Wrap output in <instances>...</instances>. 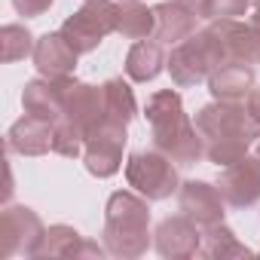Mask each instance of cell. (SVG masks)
I'll use <instances>...</instances> for the list:
<instances>
[{
	"label": "cell",
	"mask_w": 260,
	"mask_h": 260,
	"mask_svg": "<svg viewBox=\"0 0 260 260\" xmlns=\"http://www.w3.org/2000/svg\"><path fill=\"white\" fill-rule=\"evenodd\" d=\"M196 128L205 141V159L226 169L260 141V119L245 101H211L196 113Z\"/></svg>",
	"instance_id": "cell-1"
},
{
	"label": "cell",
	"mask_w": 260,
	"mask_h": 260,
	"mask_svg": "<svg viewBox=\"0 0 260 260\" xmlns=\"http://www.w3.org/2000/svg\"><path fill=\"white\" fill-rule=\"evenodd\" d=\"M144 116L150 122L153 147L172 156L178 166H196L205 156V141L199 135L196 122L187 119L184 101L175 89H159L147 98Z\"/></svg>",
	"instance_id": "cell-2"
},
{
	"label": "cell",
	"mask_w": 260,
	"mask_h": 260,
	"mask_svg": "<svg viewBox=\"0 0 260 260\" xmlns=\"http://www.w3.org/2000/svg\"><path fill=\"white\" fill-rule=\"evenodd\" d=\"M104 248L110 257L135 260L150 248V208L147 199L116 190L104 208Z\"/></svg>",
	"instance_id": "cell-3"
},
{
	"label": "cell",
	"mask_w": 260,
	"mask_h": 260,
	"mask_svg": "<svg viewBox=\"0 0 260 260\" xmlns=\"http://www.w3.org/2000/svg\"><path fill=\"white\" fill-rule=\"evenodd\" d=\"M125 181L135 193H141L147 202L169 199L175 190H181L178 162L166 156L162 150H135L125 162Z\"/></svg>",
	"instance_id": "cell-4"
},
{
	"label": "cell",
	"mask_w": 260,
	"mask_h": 260,
	"mask_svg": "<svg viewBox=\"0 0 260 260\" xmlns=\"http://www.w3.org/2000/svg\"><path fill=\"white\" fill-rule=\"evenodd\" d=\"M110 31H116V4L113 0H86L61 25V34L80 55L95 52Z\"/></svg>",
	"instance_id": "cell-5"
},
{
	"label": "cell",
	"mask_w": 260,
	"mask_h": 260,
	"mask_svg": "<svg viewBox=\"0 0 260 260\" xmlns=\"http://www.w3.org/2000/svg\"><path fill=\"white\" fill-rule=\"evenodd\" d=\"M205 37L214 55V68L226 61L254 64L260 55V34L251 25H242L239 19H211V25L205 28Z\"/></svg>",
	"instance_id": "cell-6"
},
{
	"label": "cell",
	"mask_w": 260,
	"mask_h": 260,
	"mask_svg": "<svg viewBox=\"0 0 260 260\" xmlns=\"http://www.w3.org/2000/svg\"><path fill=\"white\" fill-rule=\"evenodd\" d=\"M43 223L34 208L28 205H7L0 214V257H34L43 239Z\"/></svg>",
	"instance_id": "cell-7"
},
{
	"label": "cell",
	"mask_w": 260,
	"mask_h": 260,
	"mask_svg": "<svg viewBox=\"0 0 260 260\" xmlns=\"http://www.w3.org/2000/svg\"><path fill=\"white\" fill-rule=\"evenodd\" d=\"M166 68H169V74H172V83L181 86V89L208 80V74L214 71V55H211V46H208L205 31H196V34H190L187 40L175 43V49H172Z\"/></svg>",
	"instance_id": "cell-8"
},
{
	"label": "cell",
	"mask_w": 260,
	"mask_h": 260,
	"mask_svg": "<svg viewBox=\"0 0 260 260\" xmlns=\"http://www.w3.org/2000/svg\"><path fill=\"white\" fill-rule=\"evenodd\" d=\"M122 150H125V125L104 119L86 138V150H83L86 172L95 178H113L122 166Z\"/></svg>",
	"instance_id": "cell-9"
},
{
	"label": "cell",
	"mask_w": 260,
	"mask_h": 260,
	"mask_svg": "<svg viewBox=\"0 0 260 260\" xmlns=\"http://www.w3.org/2000/svg\"><path fill=\"white\" fill-rule=\"evenodd\" d=\"M217 190L220 196L226 199V205L233 208H251L257 199H260V156H242L236 159L233 166H226L220 172V181H217Z\"/></svg>",
	"instance_id": "cell-10"
},
{
	"label": "cell",
	"mask_w": 260,
	"mask_h": 260,
	"mask_svg": "<svg viewBox=\"0 0 260 260\" xmlns=\"http://www.w3.org/2000/svg\"><path fill=\"white\" fill-rule=\"evenodd\" d=\"M178 205H181V214H187L199 226L223 223V214H226L223 211L226 199L220 196L217 184H208V181H187V184H181Z\"/></svg>",
	"instance_id": "cell-11"
},
{
	"label": "cell",
	"mask_w": 260,
	"mask_h": 260,
	"mask_svg": "<svg viewBox=\"0 0 260 260\" xmlns=\"http://www.w3.org/2000/svg\"><path fill=\"white\" fill-rule=\"evenodd\" d=\"M71 86H74L71 77H43V80L25 83V92H22L25 113L40 116V119H46V122H55V119L61 116L64 95H68Z\"/></svg>",
	"instance_id": "cell-12"
},
{
	"label": "cell",
	"mask_w": 260,
	"mask_h": 260,
	"mask_svg": "<svg viewBox=\"0 0 260 260\" xmlns=\"http://www.w3.org/2000/svg\"><path fill=\"white\" fill-rule=\"evenodd\" d=\"M61 116L71 119L74 125H80L86 132V138H89L95 128L104 122V92H101V86H89V83H77L74 80V86L64 95Z\"/></svg>",
	"instance_id": "cell-13"
},
{
	"label": "cell",
	"mask_w": 260,
	"mask_h": 260,
	"mask_svg": "<svg viewBox=\"0 0 260 260\" xmlns=\"http://www.w3.org/2000/svg\"><path fill=\"white\" fill-rule=\"evenodd\" d=\"M153 236H156V251L169 260H187V257L199 254V245H202L199 223H193L187 214L166 217Z\"/></svg>",
	"instance_id": "cell-14"
},
{
	"label": "cell",
	"mask_w": 260,
	"mask_h": 260,
	"mask_svg": "<svg viewBox=\"0 0 260 260\" xmlns=\"http://www.w3.org/2000/svg\"><path fill=\"white\" fill-rule=\"evenodd\" d=\"M77 49L68 43V37L61 31H46L43 37H37L34 46V68L43 77H71L77 68Z\"/></svg>",
	"instance_id": "cell-15"
},
{
	"label": "cell",
	"mask_w": 260,
	"mask_h": 260,
	"mask_svg": "<svg viewBox=\"0 0 260 260\" xmlns=\"http://www.w3.org/2000/svg\"><path fill=\"white\" fill-rule=\"evenodd\" d=\"M7 150L19 156H43L52 150V122L25 113L7 132Z\"/></svg>",
	"instance_id": "cell-16"
},
{
	"label": "cell",
	"mask_w": 260,
	"mask_h": 260,
	"mask_svg": "<svg viewBox=\"0 0 260 260\" xmlns=\"http://www.w3.org/2000/svg\"><path fill=\"white\" fill-rule=\"evenodd\" d=\"M107 248L83 239L74 226H64V223H55L43 233L40 245H37V254L34 257H104Z\"/></svg>",
	"instance_id": "cell-17"
},
{
	"label": "cell",
	"mask_w": 260,
	"mask_h": 260,
	"mask_svg": "<svg viewBox=\"0 0 260 260\" xmlns=\"http://www.w3.org/2000/svg\"><path fill=\"white\" fill-rule=\"evenodd\" d=\"M254 86H257L254 68L245 61H226L208 74V92L217 101H245Z\"/></svg>",
	"instance_id": "cell-18"
},
{
	"label": "cell",
	"mask_w": 260,
	"mask_h": 260,
	"mask_svg": "<svg viewBox=\"0 0 260 260\" xmlns=\"http://www.w3.org/2000/svg\"><path fill=\"white\" fill-rule=\"evenodd\" d=\"M153 16H156L153 40H159L162 46L181 43V40H187L190 34H196V16L187 13V10L178 4V0H166V4H156V7H153Z\"/></svg>",
	"instance_id": "cell-19"
},
{
	"label": "cell",
	"mask_w": 260,
	"mask_h": 260,
	"mask_svg": "<svg viewBox=\"0 0 260 260\" xmlns=\"http://www.w3.org/2000/svg\"><path fill=\"white\" fill-rule=\"evenodd\" d=\"M166 52H162V43L159 40H138L132 49H128L125 55V74L128 80H135V83H150L162 74L166 68Z\"/></svg>",
	"instance_id": "cell-20"
},
{
	"label": "cell",
	"mask_w": 260,
	"mask_h": 260,
	"mask_svg": "<svg viewBox=\"0 0 260 260\" xmlns=\"http://www.w3.org/2000/svg\"><path fill=\"white\" fill-rule=\"evenodd\" d=\"M156 31V16L150 7H144L141 0H122L116 4V34L125 40H147Z\"/></svg>",
	"instance_id": "cell-21"
},
{
	"label": "cell",
	"mask_w": 260,
	"mask_h": 260,
	"mask_svg": "<svg viewBox=\"0 0 260 260\" xmlns=\"http://www.w3.org/2000/svg\"><path fill=\"white\" fill-rule=\"evenodd\" d=\"M104 92V119L107 122H119V125H128L138 113V104H135V95H132V86L122 83V77H113L101 86Z\"/></svg>",
	"instance_id": "cell-22"
},
{
	"label": "cell",
	"mask_w": 260,
	"mask_h": 260,
	"mask_svg": "<svg viewBox=\"0 0 260 260\" xmlns=\"http://www.w3.org/2000/svg\"><path fill=\"white\" fill-rule=\"evenodd\" d=\"M199 254L202 257H211V260H230V257H248L251 248L242 245L226 223H214V226H205Z\"/></svg>",
	"instance_id": "cell-23"
},
{
	"label": "cell",
	"mask_w": 260,
	"mask_h": 260,
	"mask_svg": "<svg viewBox=\"0 0 260 260\" xmlns=\"http://www.w3.org/2000/svg\"><path fill=\"white\" fill-rule=\"evenodd\" d=\"M34 34L25 28V25H4L0 28V58H4L7 64L25 58V55H34Z\"/></svg>",
	"instance_id": "cell-24"
},
{
	"label": "cell",
	"mask_w": 260,
	"mask_h": 260,
	"mask_svg": "<svg viewBox=\"0 0 260 260\" xmlns=\"http://www.w3.org/2000/svg\"><path fill=\"white\" fill-rule=\"evenodd\" d=\"M83 150H86V132H83V128L74 125L64 116L55 119L52 122V153L77 159V156H83Z\"/></svg>",
	"instance_id": "cell-25"
},
{
	"label": "cell",
	"mask_w": 260,
	"mask_h": 260,
	"mask_svg": "<svg viewBox=\"0 0 260 260\" xmlns=\"http://www.w3.org/2000/svg\"><path fill=\"white\" fill-rule=\"evenodd\" d=\"M248 7V0H211V19H239Z\"/></svg>",
	"instance_id": "cell-26"
},
{
	"label": "cell",
	"mask_w": 260,
	"mask_h": 260,
	"mask_svg": "<svg viewBox=\"0 0 260 260\" xmlns=\"http://www.w3.org/2000/svg\"><path fill=\"white\" fill-rule=\"evenodd\" d=\"M13 7L19 10V16L37 19V16H43V13L52 7V0H13Z\"/></svg>",
	"instance_id": "cell-27"
},
{
	"label": "cell",
	"mask_w": 260,
	"mask_h": 260,
	"mask_svg": "<svg viewBox=\"0 0 260 260\" xmlns=\"http://www.w3.org/2000/svg\"><path fill=\"white\" fill-rule=\"evenodd\" d=\"M178 4L196 19H211V0H178Z\"/></svg>",
	"instance_id": "cell-28"
},
{
	"label": "cell",
	"mask_w": 260,
	"mask_h": 260,
	"mask_svg": "<svg viewBox=\"0 0 260 260\" xmlns=\"http://www.w3.org/2000/svg\"><path fill=\"white\" fill-rule=\"evenodd\" d=\"M245 107L260 119V86H254L251 92H248V98H245Z\"/></svg>",
	"instance_id": "cell-29"
},
{
	"label": "cell",
	"mask_w": 260,
	"mask_h": 260,
	"mask_svg": "<svg viewBox=\"0 0 260 260\" xmlns=\"http://www.w3.org/2000/svg\"><path fill=\"white\" fill-rule=\"evenodd\" d=\"M251 28L260 34V10H254V16H251Z\"/></svg>",
	"instance_id": "cell-30"
},
{
	"label": "cell",
	"mask_w": 260,
	"mask_h": 260,
	"mask_svg": "<svg viewBox=\"0 0 260 260\" xmlns=\"http://www.w3.org/2000/svg\"><path fill=\"white\" fill-rule=\"evenodd\" d=\"M248 4H251V7H254V10H260V0H248Z\"/></svg>",
	"instance_id": "cell-31"
},
{
	"label": "cell",
	"mask_w": 260,
	"mask_h": 260,
	"mask_svg": "<svg viewBox=\"0 0 260 260\" xmlns=\"http://www.w3.org/2000/svg\"><path fill=\"white\" fill-rule=\"evenodd\" d=\"M257 156H260V141H257Z\"/></svg>",
	"instance_id": "cell-32"
},
{
	"label": "cell",
	"mask_w": 260,
	"mask_h": 260,
	"mask_svg": "<svg viewBox=\"0 0 260 260\" xmlns=\"http://www.w3.org/2000/svg\"><path fill=\"white\" fill-rule=\"evenodd\" d=\"M257 64H260V55H257Z\"/></svg>",
	"instance_id": "cell-33"
}]
</instances>
